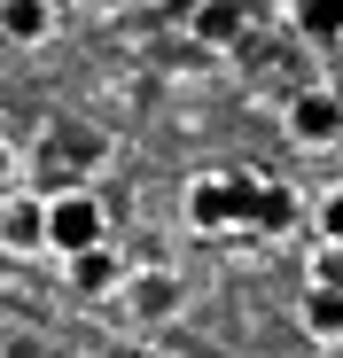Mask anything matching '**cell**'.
<instances>
[{"mask_svg": "<svg viewBox=\"0 0 343 358\" xmlns=\"http://www.w3.org/2000/svg\"><path fill=\"white\" fill-rule=\"evenodd\" d=\"M250 218H258V179H234V171L188 179V226L195 234H250Z\"/></svg>", "mask_w": 343, "mask_h": 358, "instance_id": "cell-1", "label": "cell"}, {"mask_svg": "<svg viewBox=\"0 0 343 358\" xmlns=\"http://www.w3.org/2000/svg\"><path fill=\"white\" fill-rule=\"evenodd\" d=\"M94 242H109L102 195H94V187H55V195H47V257H78V250H94Z\"/></svg>", "mask_w": 343, "mask_h": 358, "instance_id": "cell-2", "label": "cell"}, {"mask_svg": "<svg viewBox=\"0 0 343 358\" xmlns=\"http://www.w3.org/2000/svg\"><path fill=\"white\" fill-rule=\"evenodd\" d=\"M250 24H258L250 0H195V8H188V39L211 47V55H234L250 39Z\"/></svg>", "mask_w": 343, "mask_h": 358, "instance_id": "cell-3", "label": "cell"}, {"mask_svg": "<svg viewBox=\"0 0 343 358\" xmlns=\"http://www.w3.org/2000/svg\"><path fill=\"white\" fill-rule=\"evenodd\" d=\"M180 296H188V288H180V273H164V265H133V273H125V288H118V304H125L141 327H164L172 312H180Z\"/></svg>", "mask_w": 343, "mask_h": 358, "instance_id": "cell-4", "label": "cell"}, {"mask_svg": "<svg viewBox=\"0 0 343 358\" xmlns=\"http://www.w3.org/2000/svg\"><path fill=\"white\" fill-rule=\"evenodd\" d=\"M0 250L8 257H39L47 250V195H24V187L0 195Z\"/></svg>", "mask_w": 343, "mask_h": 358, "instance_id": "cell-5", "label": "cell"}, {"mask_svg": "<svg viewBox=\"0 0 343 358\" xmlns=\"http://www.w3.org/2000/svg\"><path fill=\"white\" fill-rule=\"evenodd\" d=\"M281 117H289V141H297V148H328V141L343 133V101H335L328 86L289 94V109H281Z\"/></svg>", "mask_w": 343, "mask_h": 358, "instance_id": "cell-6", "label": "cell"}, {"mask_svg": "<svg viewBox=\"0 0 343 358\" xmlns=\"http://www.w3.org/2000/svg\"><path fill=\"white\" fill-rule=\"evenodd\" d=\"M125 273H133V265H125L118 250H109V242H94V250L63 257V280H71L78 296H118V288H125Z\"/></svg>", "mask_w": 343, "mask_h": 358, "instance_id": "cell-7", "label": "cell"}, {"mask_svg": "<svg viewBox=\"0 0 343 358\" xmlns=\"http://www.w3.org/2000/svg\"><path fill=\"white\" fill-rule=\"evenodd\" d=\"M63 31V8L55 0H0V39L8 47H47Z\"/></svg>", "mask_w": 343, "mask_h": 358, "instance_id": "cell-8", "label": "cell"}, {"mask_svg": "<svg viewBox=\"0 0 343 358\" xmlns=\"http://www.w3.org/2000/svg\"><path fill=\"white\" fill-rule=\"evenodd\" d=\"M297 320H304L312 343H343V288L312 280V288H304V304H297Z\"/></svg>", "mask_w": 343, "mask_h": 358, "instance_id": "cell-9", "label": "cell"}, {"mask_svg": "<svg viewBox=\"0 0 343 358\" xmlns=\"http://www.w3.org/2000/svg\"><path fill=\"white\" fill-rule=\"evenodd\" d=\"M289 226H297V195L258 187V218H250V234H289Z\"/></svg>", "mask_w": 343, "mask_h": 358, "instance_id": "cell-10", "label": "cell"}, {"mask_svg": "<svg viewBox=\"0 0 343 358\" xmlns=\"http://www.w3.org/2000/svg\"><path fill=\"white\" fill-rule=\"evenodd\" d=\"M297 31H312V39H343V0H297Z\"/></svg>", "mask_w": 343, "mask_h": 358, "instance_id": "cell-11", "label": "cell"}, {"mask_svg": "<svg viewBox=\"0 0 343 358\" xmlns=\"http://www.w3.org/2000/svg\"><path fill=\"white\" fill-rule=\"evenodd\" d=\"M312 234H320V242H343V187H328L312 203Z\"/></svg>", "mask_w": 343, "mask_h": 358, "instance_id": "cell-12", "label": "cell"}, {"mask_svg": "<svg viewBox=\"0 0 343 358\" xmlns=\"http://www.w3.org/2000/svg\"><path fill=\"white\" fill-rule=\"evenodd\" d=\"M312 280L343 288V242H320V250H312Z\"/></svg>", "mask_w": 343, "mask_h": 358, "instance_id": "cell-13", "label": "cell"}, {"mask_svg": "<svg viewBox=\"0 0 343 358\" xmlns=\"http://www.w3.org/2000/svg\"><path fill=\"white\" fill-rule=\"evenodd\" d=\"M8 187H16V141L0 133V195H8Z\"/></svg>", "mask_w": 343, "mask_h": 358, "instance_id": "cell-14", "label": "cell"}, {"mask_svg": "<svg viewBox=\"0 0 343 358\" xmlns=\"http://www.w3.org/2000/svg\"><path fill=\"white\" fill-rule=\"evenodd\" d=\"M125 8H156V0H125Z\"/></svg>", "mask_w": 343, "mask_h": 358, "instance_id": "cell-15", "label": "cell"}]
</instances>
